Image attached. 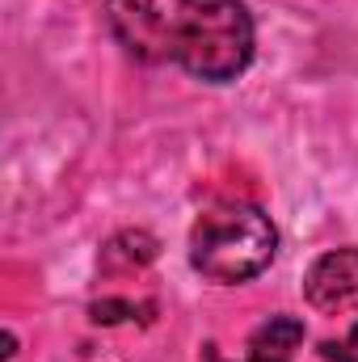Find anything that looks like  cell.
I'll list each match as a JSON object with an SVG mask.
<instances>
[{"label":"cell","mask_w":358,"mask_h":362,"mask_svg":"<svg viewBox=\"0 0 358 362\" xmlns=\"http://www.w3.org/2000/svg\"><path fill=\"white\" fill-rule=\"evenodd\" d=\"M278 232L266 211L228 202L207 211L190 232V266L211 282H249L274 262Z\"/></svg>","instance_id":"6da1fadb"},{"label":"cell","mask_w":358,"mask_h":362,"mask_svg":"<svg viewBox=\"0 0 358 362\" xmlns=\"http://www.w3.org/2000/svg\"><path fill=\"white\" fill-rule=\"evenodd\" d=\"M253 42H258L253 17L241 0H202L173 64H181L190 76L207 85H228L249 68Z\"/></svg>","instance_id":"7a4b0ae2"},{"label":"cell","mask_w":358,"mask_h":362,"mask_svg":"<svg viewBox=\"0 0 358 362\" xmlns=\"http://www.w3.org/2000/svg\"><path fill=\"white\" fill-rule=\"evenodd\" d=\"M198 8L202 0H105V21L135 59L169 64Z\"/></svg>","instance_id":"3957f363"},{"label":"cell","mask_w":358,"mask_h":362,"mask_svg":"<svg viewBox=\"0 0 358 362\" xmlns=\"http://www.w3.org/2000/svg\"><path fill=\"white\" fill-rule=\"evenodd\" d=\"M304 295L316 312H354L358 308V249H333L312 262L304 278Z\"/></svg>","instance_id":"277c9868"},{"label":"cell","mask_w":358,"mask_h":362,"mask_svg":"<svg viewBox=\"0 0 358 362\" xmlns=\"http://www.w3.org/2000/svg\"><path fill=\"white\" fill-rule=\"evenodd\" d=\"M299 346H304V325L295 316H270L249 337V362H295Z\"/></svg>","instance_id":"5b68a950"},{"label":"cell","mask_w":358,"mask_h":362,"mask_svg":"<svg viewBox=\"0 0 358 362\" xmlns=\"http://www.w3.org/2000/svg\"><path fill=\"white\" fill-rule=\"evenodd\" d=\"M329 354H333V358H342V362H358V329L350 333V341H346V346H329Z\"/></svg>","instance_id":"8992f818"}]
</instances>
